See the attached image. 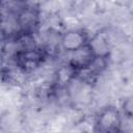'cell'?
<instances>
[{
  "mask_svg": "<svg viewBox=\"0 0 133 133\" xmlns=\"http://www.w3.org/2000/svg\"><path fill=\"white\" fill-rule=\"evenodd\" d=\"M122 115L131 118L132 117V98H126L122 103Z\"/></svg>",
  "mask_w": 133,
  "mask_h": 133,
  "instance_id": "6",
  "label": "cell"
},
{
  "mask_svg": "<svg viewBox=\"0 0 133 133\" xmlns=\"http://www.w3.org/2000/svg\"><path fill=\"white\" fill-rule=\"evenodd\" d=\"M89 36L83 30H69L61 34L59 39L60 48L66 53H71L88 43Z\"/></svg>",
  "mask_w": 133,
  "mask_h": 133,
  "instance_id": "3",
  "label": "cell"
},
{
  "mask_svg": "<svg viewBox=\"0 0 133 133\" xmlns=\"http://www.w3.org/2000/svg\"><path fill=\"white\" fill-rule=\"evenodd\" d=\"M17 22H18L20 33L34 34L39 25L38 9L35 7L24 6L17 14Z\"/></svg>",
  "mask_w": 133,
  "mask_h": 133,
  "instance_id": "2",
  "label": "cell"
},
{
  "mask_svg": "<svg viewBox=\"0 0 133 133\" xmlns=\"http://www.w3.org/2000/svg\"><path fill=\"white\" fill-rule=\"evenodd\" d=\"M69 54H70V59L68 63L71 64L77 72L86 69L96 56L88 43Z\"/></svg>",
  "mask_w": 133,
  "mask_h": 133,
  "instance_id": "4",
  "label": "cell"
},
{
  "mask_svg": "<svg viewBox=\"0 0 133 133\" xmlns=\"http://www.w3.org/2000/svg\"><path fill=\"white\" fill-rule=\"evenodd\" d=\"M123 125V116L118 109L108 106L100 110L95 117V131L104 133H115L121 131Z\"/></svg>",
  "mask_w": 133,
  "mask_h": 133,
  "instance_id": "1",
  "label": "cell"
},
{
  "mask_svg": "<svg viewBox=\"0 0 133 133\" xmlns=\"http://www.w3.org/2000/svg\"><path fill=\"white\" fill-rule=\"evenodd\" d=\"M88 45L92 49L96 56H108L109 55V44L108 39L103 34H96L88 39Z\"/></svg>",
  "mask_w": 133,
  "mask_h": 133,
  "instance_id": "5",
  "label": "cell"
}]
</instances>
